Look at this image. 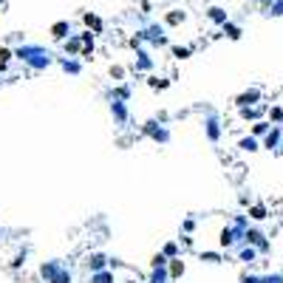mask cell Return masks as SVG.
I'll return each mask as SVG.
<instances>
[{
	"label": "cell",
	"instance_id": "cell-1",
	"mask_svg": "<svg viewBox=\"0 0 283 283\" xmlns=\"http://www.w3.org/2000/svg\"><path fill=\"white\" fill-rule=\"evenodd\" d=\"M65 23H57V26H54V37H65Z\"/></svg>",
	"mask_w": 283,
	"mask_h": 283
}]
</instances>
